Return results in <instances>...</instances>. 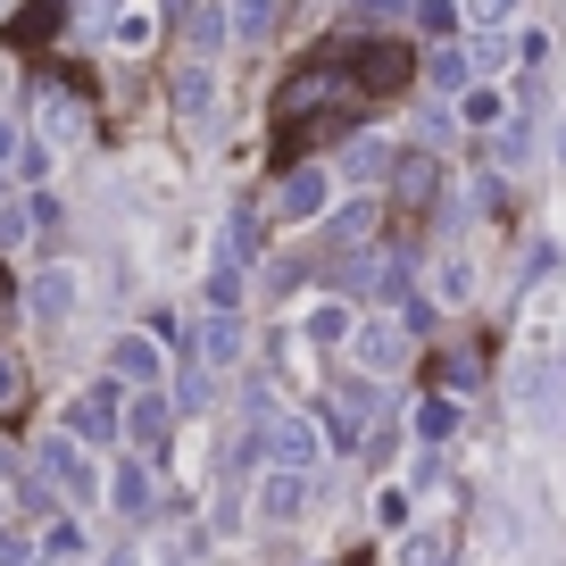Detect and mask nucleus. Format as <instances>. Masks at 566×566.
<instances>
[{
  "instance_id": "obj_1",
  "label": "nucleus",
  "mask_w": 566,
  "mask_h": 566,
  "mask_svg": "<svg viewBox=\"0 0 566 566\" xmlns=\"http://www.w3.org/2000/svg\"><path fill=\"white\" fill-rule=\"evenodd\" d=\"M334 51H342V67L358 75V92H367V101H391V92L417 84V51H408V42H391V34H358V42H334Z\"/></svg>"
},
{
  "instance_id": "obj_2",
  "label": "nucleus",
  "mask_w": 566,
  "mask_h": 566,
  "mask_svg": "<svg viewBox=\"0 0 566 566\" xmlns=\"http://www.w3.org/2000/svg\"><path fill=\"white\" fill-rule=\"evenodd\" d=\"M317 424H325V442H334V450L367 442V424H375V384H367V375H334V384L317 391Z\"/></svg>"
},
{
  "instance_id": "obj_3",
  "label": "nucleus",
  "mask_w": 566,
  "mask_h": 566,
  "mask_svg": "<svg viewBox=\"0 0 566 566\" xmlns=\"http://www.w3.org/2000/svg\"><path fill=\"white\" fill-rule=\"evenodd\" d=\"M34 467H42V483H51L67 509H92V500H101V475H92V459L75 450V433H51V442L34 450Z\"/></svg>"
},
{
  "instance_id": "obj_4",
  "label": "nucleus",
  "mask_w": 566,
  "mask_h": 566,
  "mask_svg": "<svg viewBox=\"0 0 566 566\" xmlns=\"http://www.w3.org/2000/svg\"><path fill=\"white\" fill-rule=\"evenodd\" d=\"M259 450H266V467H301V475H317L325 424L317 417H259Z\"/></svg>"
},
{
  "instance_id": "obj_5",
  "label": "nucleus",
  "mask_w": 566,
  "mask_h": 566,
  "mask_svg": "<svg viewBox=\"0 0 566 566\" xmlns=\"http://www.w3.org/2000/svg\"><path fill=\"white\" fill-rule=\"evenodd\" d=\"M350 358H358L350 375L384 384L391 367H408V325H400V317H358V334H350Z\"/></svg>"
},
{
  "instance_id": "obj_6",
  "label": "nucleus",
  "mask_w": 566,
  "mask_h": 566,
  "mask_svg": "<svg viewBox=\"0 0 566 566\" xmlns=\"http://www.w3.org/2000/svg\"><path fill=\"white\" fill-rule=\"evenodd\" d=\"M167 433H176V391H134V400H125V442H134V459H167Z\"/></svg>"
},
{
  "instance_id": "obj_7",
  "label": "nucleus",
  "mask_w": 566,
  "mask_h": 566,
  "mask_svg": "<svg viewBox=\"0 0 566 566\" xmlns=\"http://www.w3.org/2000/svg\"><path fill=\"white\" fill-rule=\"evenodd\" d=\"M384 192H391V209H400L408 226H417V217L433 209V200H442V159H433V150H408V159L391 167V184H384Z\"/></svg>"
},
{
  "instance_id": "obj_8",
  "label": "nucleus",
  "mask_w": 566,
  "mask_h": 566,
  "mask_svg": "<svg viewBox=\"0 0 566 566\" xmlns=\"http://www.w3.org/2000/svg\"><path fill=\"white\" fill-rule=\"evenodd\" d=\"M67 433H75V442H117V433H125L117 375H108V384H92V391H75V408H67Z\"/></svg>"
},
{
  "instance_id": "obj_9",
  "label": "nucleus",
  "mask_w": 566,
  "mask_h": 566,
  "mask_svg": "<svg viewBox=\"0 0 566 566\" xmlns=\"http://www.w3.org/2000/svg\"><path fill=\"white\" fill-rule=\"evenodd\" d=\"M308 500H317V475H301V467H266L259 475V516L266 525H301Z\"/></svg>"
},
{
  "instance_id": "obj_10",
  "label": "nucleus",
  "mask_w": 566,
  "mask_h": 566,
  "mask_svg": "<svg viewBox=\"0 0 566 566\" xmlns=\"http://www.w3.org/2000/svg\"><path fill=\"white\" fill-rule=\"evenodd\" d=\"M108 375H117V384H134V391H159L167 342H159V334H117V342H108Z\"/></svg>"
},
{
  "instance_id": "obj_11",
  "label": "nucleus",
  "mask_w": 566,
  "mask_h": 566,
  "mask_svg": "<svg viewBox=\"0 0 566 566\" xmlns=\"http://www.w3.org/2000/svg\"><path fill=\"white\" fill-rule=\"evenodd\" d=\"M325 200H334V184H325V167H283L275 217H292V226H308V217H325Z\"/></svg>"
},
{
  "instance_id": "obj_12",
  "label": "nucleus",
  "mask_w": 566,
  "mask_h": 566,
  "mask_svg": "<svg viewBox=\"0 0 566 566\" xmlns=\"http://www.w3.org/2000/svg\"><path fill=\"white\" fill-rule=\"evenodd\" d=\"M108 500H117V516H134V525H142V516H150V500H159V492H150V459H117Z\"/></svg>"
},
{
  "instance_id": "obj_13",
  "label": "nucleus",
  "mask_w": 566,
  "mask_h": 566,
  "mask_svg": "<svg viewBox=\"0 0 566 566\" xmlns=\"http://www.w3.org/2000/svg\"><path fill=\"white\" fill-rule=\"evenodd\" d=\"M25 308H34L42 325H67V317H75V275H67V266H51V275H34V292H25Z\"/></svg>"
},
{
  "instance_id": "obj_14",
  "label": "nucleus",
  "mask_w": 566,
  "mask_h": 566,
  "mask_svg": "<svg viewBox=\"0 0 566 566\" xmlns=\"http://www.w3.org/2000/svg\"><path fill=\"white\" fill-rule=\"evenodd\" d=\"M209 308L217 317H242V250H217V266H209Z\"/></svg>"
},
{
  "instance_id": "obj_15",
  "label": "nucleus",
  "mask_w": 566,
  "mask_h": 566,
  "mask_svg": "<svg viewBox=\"0 0 566 566\" xmlns=\"http://www.w3.org/2000/svg\"><path fill=\"white\" fill-rule=\"evenodd\" d=\"M424 75H433V92H450V101H467V92H475V59H467L459 42H442V51L424 59Z\"/></svg>"
},
{
  "instance_id": "obj_16",
  "label": "nucleus",
  "mask_w": 566,
  "mask_h": 566,
  "mask_svg": "<svg viewBox=\"0 0 566 566\" xmlns=\"http://www.w3.org/2000/svg\"><path fill=\"white\" fill-rule=\"evenodd\" d=\"M200 367H242V317H217V308H209V334H200Z\"/></svg>"
},
{
  "instance_id": "obj_17",
  "label": "nucleus",
  "mask_w": 566,
  "mask_h": 566,
  "mask_svg": "<svg viewBox=\"0 0 566 566\" xmlns=\"http://www.w3.org/2000/svg\"><path fill=\"white\" fill-rule=\"evenodd\" d=\"M301 334L325 350V342H350V334H358V317H350V301H317V308L301 317Z\"/></svg>"
},
{
  "instance_id": "obj_18",
  "label": "nucleus",
  "mask_w": 566,
  "mask_h": 566,
  "mask_svg": "<svg viewBox=\"0 0 566 566\" xmlns=\"http://www.w3.org/2000/svg\"><path fill=\"white\" fill-rule=\"evenodd\" d=\"M450 433H459V400H450V391H433V400L417 408V442H424V450H442Z\"/></svg>"
},
{
  "instance_id": "obj_19",
  "label": "nucleus",
  "mask_w": 566,
  "mask_h": 566,
  "mask_svg": "<svg viewBox=\"0 0 566 566\" xmlns=\"http://www.w3.org/2000/svg\"><path fill=\"white\" fill-rule=\"evenodd\" d=\"M342 167H350L358 184H391V167H400V159H391L384 142H367V134H358V142H350V159H342Z\"/></svg>"
},
{
  "instance_id": "obj_20",
  "label": "nucleus",
  "mask_w": 566,
  "mask_h": 566,
  "mask_svg": "<svg viewBox=\"0 0 566 566\" xmlns=\"http://www.w3.org/2000/svg\"><path fill=\"white\" fill-rule=\"evenodd\" d=\"M367 242H375V209L358 200V209H342V217H334V250H342V259H358Z\"/></svg>"
},
{
  "instance_id": "obj_21",
  "label": "nucleus",
  "mask_w": 566,
  "mask_h": 566,
  "mask_svg": "<svg viewBox=\"0 0 566 566\" xmlns=\"http://www.w3.org/2000/svg\"><path fill=\"white\" fill-rule=\"evenodd\" d=\"M275 18H283V0H233V34H242V42H266Z\"/></svg>"
},
{
  "instance_id": "obj_22",
  "label": "nucleus",
  "mask_w": 566,
  "mask_h": 566,
  "mask_svg": "<svg viewBox=\"0 0 566 566\" xmlns=\"http://www.w3.org/2000/svg\"><path fill=\"white\" fill-rule=\"evenodd\" d=\"M59 18H67V0H34V9L9 25V42H42V34H59Z\"/></svg>"
},
{
  "instance_id": "obj_23",
  "label": "nucleus",
  "mask_w": 566,
  "mask_h": 566,
  "mask_svg": "<svg viewBox=\"0 0 566 566\" xmlns=\"http://www.w3.org/2000/svg\"><path fill=\"white\" fill-rule=\"evenodd\" d=\"M217 42H226V9H209V0H200V9H192V59H200V67L217 59Z\"/></svg>"
},
{
  "instance_id": "obj_24",
  "label": "nucleus",
  "mask_w": 566,
  "mask_h": 566,
  "mask_svg": "<svg viewBox=\"0 0 566 566\" xmlns=\"http://www.w3.org/2000/svg\"><path fill=\"white\" fill-rule=\"evenodd\" d=\"M176 108H184V117H209V67H200V59L176 75Z\"/></svg>"
},
{
  "instance_id": "obj_25",
  "label": "nucleus",
  "mask_w": 566,
  "mask_h": 566,
  "mask_svg": "<svg viewBox=\"0 0 566 566\" xmlns=\"http://www.w3.org/2000/svg\"><path fill=\"white\" fill-rule=\"evenodd\" d=\"M25 233H34V200H9V209H0V250H18Z\"/></svg>"
},
{
  "instance_id": "obj_26",
  "label": "nucleus",
  "mask_w": 566,
  "mask_h": 566,
  "mask_svg": "<svg viewBox=\"0 0 566 566\" xmlns=\"http://www.w3.org/2000/svg\"><path fill=\"white\" fill-rule=\"evenodd\" d=\"M509 9H516V0H459V18L483 25V34H492V25H509Z\"/></svg>"
},
{
  "instance_id": "obj_27",
  "label": "nucleus",
  "mask_w": 566,
  "mask_h": 566,
  "mask_svg": "<svg viewBox=\"0 0 566 566\" xmlns=\"http://www.w3.org/2000/svg\"><path fill=\"white\" fill-rule=\"evenodd\" d=\"M42 125H51V134H75V101L67 92H42Z\"/></svg>"
},
{
  "instance_id": "obj_28",
  "label": "nucleus",
  "mask_w": 566,
  "mask_h": 566,
  "mask_svg": "<svg viewBox=\"0 0 566 566\" xmlns=\"http://www.w3.org/2000/svg\"><path fill=\"white\" fill-rule=\"evenodd\" d=\"M417 18H424V34H450V25H459V0H417Z\"/></svg>"
},
{
  "instance_id": "obj_29",
  "label": "nucleus",
  "mask_w": 566,
  "mask_h": 566,
  "mask_svg": "<svg viewBox=\"0 0 566 566\" xmlns=\"http://www.w3.org/2000/svg\"><path fill=\"white\" fill-rule=\"evenodd\" d=\"M75 549H84V533H75V525H51V533H42V558H75Z\"/></svg>"
},
{
  "instance_id": "obj_30",
  "label": "nucleus",
  "mask_w": 566,
  "mask_h": 566,
  "mask_svg": "<svg viewBox=\"0 0 566 566\" xmlns=\"http://www.w3.org/2000/svg\"><path fill=\"white\" fill-rule=\"evenodd\" d=\"M459 108H467V125H500V92H467Z\"/></svg>"
},
{
  "instance_id": "obj_31",
  "label": "nucleus",
  "mask_w": 566,
  "mask_h": 566,
  "mask_svg": "<svg viewBox=\"0 0 566 566\" xmlns=\"http://www.w3.org/2000/svg\"><path fill=\"white\" fill-rule=\"evenodd\" d=\"M400 9H408V0H350V18H367V25L375 18H400Z\"/></svg>"
},
{
  "instance_id": "obj_32",
  "label": "nucleus",
  "mask_w": 566,
  "mask_h": 566,
  "mask_svg": "<svg viewBox=\"0 0 566 566\" xmlns=\"http://www.w3.org/2000/svg\"><path fill=\"white\" fill-rule=\"evenodd\" d=\"M0 566H34V549H25L18 533H0Z\"/></svg>"
},
{
  "instance_id": "obj_33",
  "label": "nucleus",
  "mask_w": 566,
  "mask_h": 566,
  "mask_svg": "<svg viewBox=\"0 0 566 566\" xmlns=\"http://www.w3.org/2000/svg\"><path fill=\"white\" fill-rule=\"evenodd\" d=\"M9 167H18V125L0 117V176H9Z\"/></svg>"
},
{
  "instance_id": "obj_34",
  "label": "nucleus",
  "mask_w": 566,
  "mask_h": 566,
  "mask_svg": "<svg viewBox=\"0 0 566 566\" xmlns=\"http://www.w3.org/2000/svg\"><path fill=\"white\" fill-rule=\"evenodd\" d=\"M0 400H18V367L9 358H0Z\"/></svg>"
},
{
  "instance_id": "obj_35",
  "label": "nucleus",
  "mask_w": 566,
  "mask_h": 566,
  "mask_svg": "<svg viewBox=\"0 0 566 566\" xmlns=\"http://www.w3.org/2000/svg\"><path fill=\"white\" fill-rule=\"evenodd\" d=\"M0 525H9V492H0Z\"/></svg>"
},
{
  "instance_id": "obj_36",
  "label": "nucleus",
  "mask_w": 566,
  "mask_h": 566,
  "mask_svg": "<svg viewBox=\"0 0 566 566\" xmlns=\"http://www.w3.org/2000/svg\"><path fill=\"white\" fill-rule=\"evenodd\" d=\"M0 292H9V275H0Z\"/></svg>"
}]
</instances>
